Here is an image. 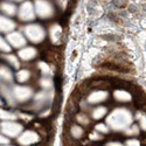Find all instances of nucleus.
Wrapping results in <instances>:
<instances>
[{
    "label": "nucleus",
    "mask_w": 146,
    "mask_h": 146,
    "mask_svg": "<svg viewBox=\"0 0 146 146\" xmlns=\"http://www.w3.org/2000/svg\"><path fill=\"white\" fill-rule=\"evenodd\" d=\"M133 123V115L125 108H118L106 117V125L113 131H124Z\"/></svg>",
    "instance_id": "1"
},
{
    "label": "nucleus",
    "mask_w": 146,
    "mask_h": 146,
    "mask_svg": "<svg viewBox=\"0 0 146 146\" xmlns=\"http://www.w3.org/2000/svg\"><path fill=\"white\" fill-rule=\"evenodd\" d=\"M26 38L33 43H40L46 38V31L36 23H29L23 28Z\"/></svg>",
    "instance_id": "2"
},
{
    "label": "nucleus",
    "mask_w": 146,
    "mask_h": 146,
    "mask_svg": "<svg viewBox=\"0 0 146 146\" xmlns=\"http://www.w3.org/2000/svg\"><path fill=\"white\" fill-rule=\"evenodd\" d=\"M35 13L41 19H49L54 15V7L47 0H35Z\"/></svg>",
    "instance_id": "3"
},
{
    "label": "nucleus",
    "mask_w": 146,
    "mask_h": 146,
    "mask_svg": "<svg viewBox=\"0 0 146 146\" xmlns=\"http://www.w3.org/2000/svg\"><path fill=\"white\" fill-rule=\"evenodd\" d=\"M1 131L5 136L9 138H15L22 132V126L13 120H5L1 124Z\"/></svg>",
    "instance_id": "4"
},
{
    "label": "nucleus",
    "mask_w": 146,
    "mask_h": 146,
    "mask_svg": "<svg viewBox=\"0 0 146 146\" xmlns=\"http://www.w3.org/2000/svg\"><path fill=\"white\" fill-rule=\"evenodd\" d=\"M18 15L19 19L22 21H32L35 19L36 13H35V8L34 5L31 1H26L21 4L19 11H18Z\"/></svg>",
    "instance_id": "5"
},
{
    "label": "nucleus",
    "mask_w": 146,
    "mask_h": 146,
    "mask_svg": "<svg viewBox=\"0 0 146 146\" xmlns=\"http://www.w3.org/2000/svg\"><path fill=\"white\" fill-rule=\"evenodd\" d=\"M13 95L17 102H26L33 97V90L28 87H14L13 88Z\"/></svg>",
    "instance_id": "6"
},
{
    "label": "nucleus",
    "mask_w": 146,
    "mask_h": 146,
    "mask_svg": "<svg viewBox=\"0 0 146 146\" xmlns=\"http://www.w3.org/2000/svg\"><path fill=\"white\" fill-rule=\"evenodd\" d=\"M40 140L38 133L34 132V131H25V132H21L20 136L18 137V143L20 145H32V144H35Z\"/></svg>",
    "instance_id": "7"
},
{
    "label": "nucleus",
    "mask_w": 146,
    "mask_h": 146,
    "mask_svg": "<svg viewBox=\"0 0 146 146\" xmlns=\"http://www.w3.org/2000/svg\"><path fill=\"white\" fill-rule=\"evenodd\" d=\"M7 42L13 46L15 48H22L26 44V39L21 33L18 32H9V34L7 35Z\"/></svg>",
    "instance_id": "8"
},
{
    "label": "nucleus",
    "mask_w": 146,
    "mask_h": 146,
    "mask_svg": "<svg viewBox=\"0 0 146 146\" xmlns=\"http://www.w3.org/2000/svg\"><path fill=\"white\" fill-rule=\"evenodd\" d=\"M108 91H104V90H98V91H94L89 95L88 97V102L90 104H98V103H102L104 102L106 98H108Z\"/></svg>",
    "instance_id": "9"
},
{
    "label": "nucleus",
    "mask_w": 146,
    "mask_h": 146,
    "mask_svg": "<svg viewBox=\"0 0 146 146\" xmlns=\"http://www.w3.org/2000/svg\"><path fill=\"white\" fill-rule=\"evenodd\" d=\"M15 28V23L14 21H12L11 19L0 15V32L1 33H8L12 32Z\"/></svg>",
    "instance_id": "10"
},
{
    "label": "nucleus",
    "mask_w": 146,
    "mask_h": 146,
    "mask_svg": "<svg viewBox=\"0 0 146 146\" xmlns=\"http://www.w3.org/2000/svg\"><path fill=\"white\" fill-rule=\"evenodd\" d=\"M36 54H38V52L33 47H26V48H22L21 50H19V57L23 61L33 60L36 56Z\"/></svg>",
    "instance_id": "11"
},
{
    "label": "nucleus",
    "mask_w": 146,
    "mask_h": 146,
    "mask_svg": "<svg viewBox=\"0 0 146 146\" xmlns=\"http://www.w3.org/2000/svg\"><path fill=\"white\" fill-rule=\"evenodd\" d=\"M49 36H50V40L54 43H58L61 38H62V28H61V26L53 25L49 29Z\"/></svg>",
    "instance_id": "12"
},
{
    "label": "nucleus",
    "mask_w": 146,
    "mask_h": 146,
    "mask_svg": "<svg viewBox=\"0 0 146 146\" xmlns=\"http://www.w3.org/2000/svg\"><path fill=\"white\" fill-rule=\"evenodd\" d=\"M0 11L9 17H13L18 12L17 6L14 4H11V3H1L0 4Z\"/></svg>",
    "instance_id": "13"
},
{
    "label": "nucleus",
    "mask_w": 146,
    "mask_h": 146,
    "mask_svg": "<svg viewBox=\"0 0 146 146\" xmlns=\"http://www.w3.org/2000/svg\"><path fill=\"white\" fill-rule=\"evenodd\" d=\"M113 97L115 100L118 101V102H121V103H125V102H130L132 100L131 95L125 91V90H116L113 92Z\"/></svg>",
    "instance_id": "14"
},
{
    "label": "nucleus",
    "mask_w": 146,
    "mask_h": 146,
    "mask_svg": "<svg viewBox=\"0 0 146 146\" xmlns=\"http://www.w3.org/2000/svg\"><path fill=\"white\" fill-rule=\"evenodd\" d=\"M1 94L4 95V97L7 100V102H8L12 106H14V105H15L17 101H15V98H14L13 91H9V90L7 89V87H3V88H1Z\"/></svg>",
    "instance_id": "15"
},
{
    "label": "nucleus",
    "mask_w": 146,
    "mask_h": 146,
    "mask_svg": "<svg viewBox=\"0 0 146 146\" xmlns=\"http://www.w3.org/2000/svg\"><path fill=\"white\" fill-rule=\"evenodd\" d=\"M0 78H3L4 81H9V82L13 78L12 71L5 66H0Z\"/></svg>",
    "instance_id": "16"
},
{
    "label": "nucleus",
    "mask_w": 146,
    "mask_h": 146,
    "mask_svg": "<svg viewBox=\"0 0 146 146\" xmlns=\"http://www.w3.org/2000/svg\"><path fill=\"white\" fill-rule=\"evenodd\" d=\"M106 112H108V110H106L105 106H97L92 111V118L94 119H101L106 115Z\"/></svg>",
    "instance_id": "17"
},
{
    "label": "nucleus",
    "mask_w": 146,
    "mask_h": 146,
    "mask_svg": "<svg viewBox=\"0 0 146 146\" xmlns=\"http://www.w3.org/2000/svg\"><path fill=\"white\" fill-rule=\"evenodd\" d=\"M29 77H31V72H29L28 70L22 69V70H19V71L17 72V80H18L19 82H21V83L27 82V81L29 80Z\"/></svg>",
    "instance_id": "18"
},
{
    "label": "nucleus",
    "mask_w": 146,
    "mask_h": 146,
    "mask_svg": "<svg viewBox=\"0 0 146 146\" xmlns=\"http://www.w3.org/2000/svg\"><path fill=\"white\" fill-rule=\"evenodd\" d=\"M139 131H140L139 125H135V124H131L127 129L124 130L126 136H137V135H139Z\"/></svg>",
    "instance_id": "19"
},
{
    "label": "nucleus",
    "mask_w": 146,
    "mask_h": 146,
    "mask_svg": "<svg viewBox=\"0 0 146 146\" xmlns=\"http://www.w3.org/2000/svg\"><path fill=\"white\" fill-rule=\"evenodd\" d=\"M18 116H15L14 113H12L9 111H6L4 109H0V119L3 120H14Z\"/></svg>",
    "instance_id": "20"
},
{
    "label": "nucleus",
    "mask_w": 146,
    "mask_h": 146,
    "mask_svg": "<svg viewBox=\"0 0 146 146\" xmlns=\"http://www.w3.org/2000/svg\"><path fill=\"white\" fill-rule=\"evenodd\" d=\"M137 119H138V123H139V127L143 131H146V113L138 112L137 113Z\"/></svg>",
    "instance_id": "21"
},
{
    "label": "nucleus",
    "mask_w": 146,
    "mask_h": 146,
    "mask_svg": "<svg viewBox=\"0 0 146 146\" xmlns=\"http://www.w3.org/2000/svg\"><path fill=\"white\" fill-rule=\"evenodd\" d=\"M5 58H6V61H7V62H8L12 67L19 69L20 63H19V60H18L17 56H14V55H7V56H5Z\"/></svg>",
    "instance_id": "22"
},
{
    "label": "nucleus",
    "mask_w": 146,
    "mask_h": 146,
    "mask_svg": "<svg viewBox=\"0 0 146 146\" xmlns=\"http://www.w3.org/2000/svg\"><path fill=\"white\" fill-rule=\"evenodd\" d=\"M71 135H72V137L76 138V139L81 138L82 135H83V129H82L81 126H77V125L72 126V127H71Z\"/></svg>",
    "instance_id": "23"
},
{
    "label": "nucleus",
    "mask_w": 146,
    "mask_h": 146,
    "mask_svg": "<svg viewBox=\"0 0 146 146\" xmlns=\"http://www.w3.org/2000/svg\"><path fill=\"white\" fill-rule=\"evenodd\" d=\"M0 50L1 52H5V53H8L11 50V47H9V43L7 41H5L1 36H0Z\"/></svg>",
    "instance_id": "24"
},
{
    "label": "nucleus",
    "mask_w": 146,
    "mask_h": 146,
    "mask_svg": "<svg viewBox=\"0 0 146 146\" xmlns=\"http://www.w3.org/2000/svg\"><path fill=\"white\" fill-rule=\"evenodd\" d=\"M48 100V92L43 91V92H40L35 98V102L36 103H46Z\"/></svg>",
    "instance_id": "25"
},
{
    "label": "nucleus",
    "mask_w": 146,
    "mask_h": 146,
    "mask_svg": "<svg viewBox=\"0 0 146 146\" xmlns=\"http://www.w3.org/2000/svg\"><path fill=\"white\" fill-rule=\"evenodd\" d=\"M109 130H110V127H109L106 124H97L96 125V131H98L100 133H108Z\"/></svg>",
    "instance_id": "26"
},
{
    "label": "nucleus",
    "mask_w": 146,
    "mask_h": 146,
    "mask_svg": "<svg viewBox=\"0 0 146 146\" xmlns=\"http://www.w3.org/2000/svg\"><path fill=\"white\" fill-rule=\"evenodd\" d=\"M77 121L82 125H88L89 124V118L86 115H78L77 116Z\"/></svg>",
    "instance_id": "27"
},
{
    "label": "nucleus",
    "mask_w": 146,
    "mask_h": 146,
    "mask_svg": "<svg viewBox=\"0 0 146 146\" xmlns=\"http://www.w3.org/2000/svg\"><path fill=\"white\" fill-rule=\"evenodd\" d=\"M41 86L43 87V88H48V89H49V88H52V86H53V83H52V81H50V78H42L41 80Z\"/></svg>",
    "instance_id": "28"
},
{
    "label": "nucleus",
    "mask_w": 146,
    "mask_h": 146,
    "mask_svg": "<svg viewBox=\"0 0 146 146\" xmlns=\"http://www.w3.org/2000/svg\"><path fill=\"white\" fill-rule=\"evenodd\" d=\"M102 138H103L102 133H100L98 131H95V132H92L90 135V139L91 140H101Z\"/></svg>",
    "instance_id": "29"
},
{
    "label": "nucleus",
    "mask_w": 146,
    "mask_h": 146,
    "mask_svg": "<svg viewBox=\"0 0 146 146\" xmlns=\"http://www.w3.org/2000/svg\"><path fill=\"white\" fill-rule=\"evenodd\" d=\"M39 67L41 68V70H42L43 74H48V72H49V67H48L46 63L40 62V63H39Z\"/></svg>",
    "instance_id": "30"
},
{
    "label": "nucleus",
    "mask_w": 146,
    "mask_h": 146,
    "mask_svg": "<svg viewBox=\"0 0 146 146\" xmlns=\"http://www.w3.org/2000/svg\"><path fill=\"white\" fill-rule=\"evenodd\" d=\"M126 145L127 146H138V145H140V141L137 139H130L126 141Z\"/></svg>",
    "instance_id": "31"
},
{
    "label": "nucleus",
    "mask_w": 146,
    "mask_h": 146,
    "mask_svg": "<svg viewBox=\"0 0 146 146\" xmlns=\"http://www.w3.org/2000/svg\"><path fill=\"white\" fill-rule=\"evenodd\" d=\"M0 145H9V139L7 138V136H3L0 135Z\"/></svg>",
    "instance_id": "32"
},
{
    "label": "nucleus",
    "mask_w": 146,
    "mask_h": 146,
    "mask_svg": "<svg viewBox=\"0 0 146 146\" xmlns=\"http://www.w3.org/2000/svg\"><path fill=\"white\" fill-rule=\"evenodd\" d=\"M67 3H68V0H57V4L60 5V7L62 8V9L67 6Z\"/></svg>",
    "instance_id": "33"
},
{
    "label": "nucleus",
    "mask_w": 146,
    "mask_h": 146,
    "mask_svg": "<svg viewBox=\"0 0 146 146\" xmlns=\"http://www.w3.org/2000/svg\"><path fill=\"white\" fill-rule=\"evenodd\" d=\"M106 145H108V146H120L121 144H120L119 141H110V143H108Z\"/></svg>",
    "instance_id": "34"
},
{
    "label": "nucleus",
    "mask_w": 146,
    "mask_h": 146,
    "mask_svg": "<svg viewBox=\"0 0 146 146\" xmlns=\"http://www.w3.org/2000/svg\"><path fill=\"white\" fill-rule=\"evenodd\" d=\"M14 1H22V0H14Z\"/></svg>",
    "instance_id": "35"
},
{
    "label": "nucleus",
    "mask_w": 146,
    "mask_h": 146,
    "mask_svg": "<svg viewBox=\"0 0 146 146\" xmlns=\"http://www.w3.org/2000/svg\"><path fill=\"white\" fill-rule=\"evenodd\" d=\"M3 104V102H1V100H0V105H1Z\"/></svg>",
    "instance_id": "36"
},
{
    "label": "nucleus",
    "mask_w": 146,
    "mask_h": 146,
    "mask_svg": "<svg viewBox=\"0 0 146 146\" xmlns=\"http://www.w3.org/2000/svg\"><path fill=\"white\" fill-rule=\"evenodd\" d=\"M0 127H1V125H0Z\"/></svg>",
    "instance_id": "37"
}]
</instances>
